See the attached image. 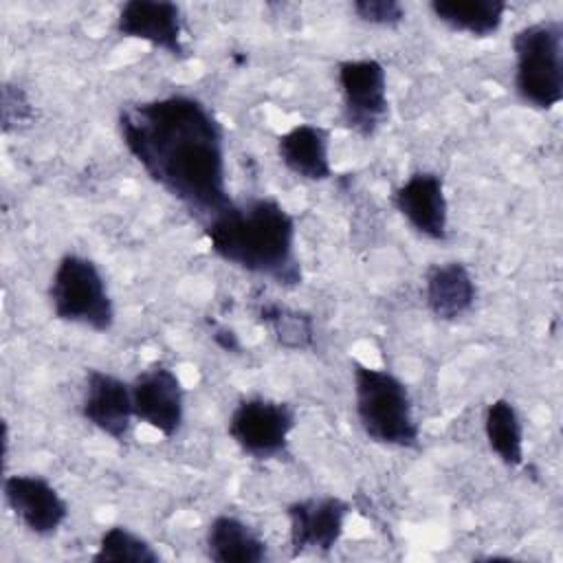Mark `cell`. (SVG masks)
I'll list each match as a JSON object with an SVG mask.
<instances>
[{
  "label": "cell",
  "mask_w": 563,
  "mask_h": 563,
  "mask_svg": "<svg viewBox=\"0 0 563 563\" xmlns=\"http://www.w3.org/2000/svg\"><path fill=\"white\" fill-rule=\"evenodd\" d=\"M117 130L145 176L196 220L207 222L233 202L224 128L202 99L172 92L125 103Z\"/></svg>",
  "instance_id": "6da1fadb"
},
{
  "label": "cell",
  "mask_w": 563,
  "mask_h": 563,
  "mask_svg": "<svg viewBox=\"0 0 563 563\" xmlns=\"http://www.w3.org/2000/svg\"><path fill=\"white\" fill-rule=\"evenodd\" d=\"M202 233L211 253L224 264L282 288L301 286L297 222L277 198L233 200L224 211L202 222Z\"/></svg>",
  "instance_id": "7a4b0ae2"
},
{
  "label": "cell",
  "mask_w": 563,
  "mask_h": 563,
  "mask_svg": "<svg viewBox=\"0 0 563 563\" xmlns=\"http://www.w3.org/2000/svg\"><path fill=\"white\" fill-rule=\"evenodd\" d=\"M354 413L365 438L389 449H418L420 424L407 383L391 369L352 361Z\"/></svg>",
  "instance_id": "3957f363"
},
{
  "label": "cell",
  "mask_w": 563,
  "mask_h": 563,
  "mask_svg": "<svg viewBox=\"0 0 563 563\" xmlns=\"http://www.w3.org/2000/svg\"><path fill=\"white\" fill-rule=\"evenodd\" d=\"M512 86L519 101L550 112L563 101V20L543 18L512 33Z\"/></svg>",
  "instance_id": "277c9868"
},
{
  "label": "cell",
  "mask_w": 563,
  "mask_h": 563,
  "mask_svg": "<svg viewBox=\"0 0 563 563\" xmlns=\"http://www.w3.org/2000/svg\"><path fill=\"white\" fill-rule=\"evenodd\" d=\"M51 312L57 321L79 325L99 334L114 328L117 308L99 264L81 253H64L46 290Z\"/></svg>",
  "instance_id": "5b68a950"
},
{
  "label": "cell",
  "mask_w": 563,
  "mask_h": 563,
  "mask_svg": "<svg viewBox=\"0 0 563 563\" xmlns=\"http://www.w3.org/2000/svg\"><path fill=\"white\" fill-rule=\"evenodd\" d=\"M295 427L297 409L290 402L260 394L240 398L227 420L229 438L257 462L288 457Z\"/></svg>",
  "instance_id": "8992f818"
},
{
  "label": "cell",
  "mask_w": 563,
  "mask_h": 563,
  "mask_svg": "<svg viewBox=\"0 0 563 563\" xmlns=\"http://www.w3.org/2000/svg\"><path fill=\"white\" fill-rule=\"evenodd\" d=\"M341 123L361 139H374L389 119L387 70L374 57L341 59L336 64Z\"/></svg>",
  "instance_id": "52a82bcc"
},
{
  "label": "cell",
  "mask_w": 563,
  "mask_h": 563,
  "mask_svg": "<svg viewBox=\"0 0 563 563\" xmlns=\"http://www.w3.org/2000/svg\"><path fill=\"white\" fill-rule=\"evenodd\" d=\"M352 508L336 495H312L286 506L290 556L330 554L343 539Z\"/></svg>",
  "instance_id": "ba28073f"
},
{
  "label": "cell",
  "mask_w": 563,
  "mask_h": 563,
  "mask_svg": "<svg viewBox=\"0 0 563 563\" xmlns=\"http://www.w3.org/2000/svg\"><path fill=\"white\" fill-rule=\"evenodd\" d=\"M134 418L163 438H174L185 422V385L174 367L163 361L150 363L132 380Z\"/></svg>",
  "instance_id": "9c48e42d"
},
{
  "label": "cell",
  "mask_w": 563,
  "mask_h": 563,
  "mask_svg": "<svg viewBox=\"0 0 563 563\" xmlns=\"http://www.w3.org/2000/svg\"><path fill=\"white\" fill-rule=\"evenodd\" d=\"M114 31L121 37L139 40L172 59L185 62L191 57L185 44V20L176 2L169 0H128L119 7Z\"/></svg>",
  "instance_id": "30bf717a"
},
{
  "label": "cell",
  "mask_w": 563,
  "mask_h": 563,
  "mask_svg": "<svg viewBox=\"0 0 563 563\" xmlns=\"http://www.w3.org/2000/svg\"><path fill=\"white\" fill-rule=\"evenodd\" d=\"M2 495L4 504L22 528L40 539L57 534L70 515L64 495L37 473L4 475Z\"/></svg>",
  "instance_id": "8fae6325"
},
{
  "label": "cell",
  "mask_w": 563,
  "mask_h": 563,
  "mask_svg": "<svg viewBox=\"0 0 563 563\" xmlns=\"http://www.w3.org/2000/svg\"><path fill=\"white\" fill-rule=\"evenodd\" d=\"M79 413L92 429L125 444L132 435V420H136L130 383L112 372L88 367Z\"/></svg>",
  "instance_id": "7c38bea8"
},
{
  "label": "cell",
  "mask_w": 563,
  "mask_h": 563,
  "mask_svg": "<svg viewBox=\"0 0 563 563\" xmlns=\"http://www.w3.org/2000/svg\"><path fill=\"white\" fill-rule=\"evenodd\" d=\"M391 205L400 218L424 240H449V198L444 178L438 172L420 169L409 174L394 191Z\"/></svg>",
  "instance_id": "4fadbf2b"
},
{
  "label": "cell",
  "mask_w": 563,
  "mask_h": 563,
  "mask_svg": "<svg viewBox=\"0 0 563 563\" xmlns=\"http://www.w3.org/2000/svg\"><path fill=\"white\" fill-rule=\"evenodd\" d=\"M279 163L299 180L323 183L332 178L330 130L317 123H295L275 139Z\"/></svg>",
  "instance_id": "5bb4252c"
},
{
  "label": "cell",
  "mask_w": 563,
  "mask_h": 563,
  "mask_svg": "<svg viewBox=\"0 0 563 563\" xmlns=\"http://www.w3.org/2000/svg\"><path fill=\"white\" fill-rule=\"evenodd\" d=\"M477 301V284L464 262H435L424 271V303L440 321L466 317Z\"/></svg>",
  "instance_id": "9a60e30c"
},
{
  "label": "cell",
  "mask_w": 563,
  "mask_h": 563,
  "mask_svg": "<svg viewBox=\"0 0 563 563\" xmlns=\"http://www.w3.org/2000/svg\"><path fill=\"white\" fill-rule=\"evenodd\" d=\"M205 554L213 563H262L268 559V543L244 519L220 512L205 530Z\"/></svg>",
  "instance_id": "2e32d148"
},
{
  "label": "cell",
  "mask_w": 563,
  "mask_h": 563,
  "mask_svg": "<svg viewBox=\"0 0 563 563\" xmlns=\"http://www.w3.org/2000/svg\"><path fill=\"white\" fill-rule=\"evenodd\" d=\"M433 18L455 33H466L477 40H486L499 33L508 11L504 0H433L429 2Z\"/></svg>",
  "instance_id": "e0dca14e"
},
{
  "label": "cell",
  "mask_w": 563,
  "mask_h": 563,
  "mask_svg": "<svg viewBox=\"0 0 563 563\" xmlns=\"http://www.w3.org/2000/svg\"><path fill=\"white\" fill-rule=\"evenodd\" d=\"M484 438L490 453L508 468L523 464V420L519 409L508 398H495L484 409Z\"/></svg>",
  "instance_id": "ac0fdd59"
},
{
  "label": "cell",
  "mask_w": 563,
  "mask_h": 563,
  "mask_svg": "<svg viewBox=\"0 0 563 563\" xmlns=\"http://www.w3.org/2000/svg\"><path fill=\"white\" fill-rule=\"evenodd\" d=\"M255 319L284 350L301 352L314 345V319L306 310H297L273 299H262L255 306Z\"/></svg>",
  "instance_id": "d6986e66"
},
{
  "label": "cell",
  "mask_w": 563,
  "mask_h": 563,
  "mask_svg": "<svg viewBox=\"0 0 563 563\" xmlns=\"http://www.w3.org/2000/svg\"><path fill=\"white\" fill-rule=\"evenodd\" d=\"M95 563H110V561H119V563H161L163 556L161 552L139 532L130 530L128 526L114 523L108 526L99 541L97 548L90 556Z\"/></svg>",
  "instance_id": "ffe728a7"
},
{
  "label": "cell",
  "mask_w": 563,
  "mask_h": 563,
  "mask_svg": "<svg viewBox=\"0 0 563 563\" xmlns=\"http://www.w3.org/2000/svg\"><path fill=\"white\" fill-rule=\"evenodd\" d=\"M37 112L26 90L18 84L4 81L0 90V125L2 134H13L29 128L35 121Z\"/></svg>",
  "instance_id": "44dd1931"
},
{
  "label": "cell",
  "mask_w": 563,
  "mask_h": 563,
  "mask_svg": "<svg viewBox=\"0 0 563 563\" xmlns=\"http://www.w3.org/2000/svg\"><path fill=\"white\" fill-rule=\"evenodd\" d=\"M350 9L358 22L376 29H398L407 18V9L398 0H354Z\"/></svg>",
  "instance_id": "7402d4cb"
},
{
  "label": "cell",
  "mask_w": 563,
  "mask_h": 563,
  "mask_svg": "<svg viewBox=\"0 0 563 563\" xmlns=\"http://www.w3.org/2000/svg\"><path fill=\"white\" fill-rule=\"evenodd\" d=\"M209 332L213 343L227 352V354H242V341L238 336V332L233 328H229L227 323H218V321H209Z\"/></svg>",
  "instance_id": "603a6c76"
},
{
  "label": "cell",
  "mask_w": 563,
  "mask_h": 563,
  "mask_svg": "<svg viewBox=\"0 0 563 563\" xmlns=\"http://www.w3.org/2000/svg\"><path fill=\"white\" fill-rule=\"evenodd\" d=\"M9 442H11V435H9V424L4 420L2 422V457H4V462L9 460Z\"/></svg>",
  "instance_id": "cb8c5ba5"
}]
</instances>
